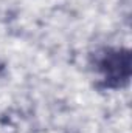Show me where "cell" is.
<instances>
[{
  "instance_id": "6da1fadb",
  "label": "cell",
  "mask_w": 132,
  "mask_h": 133,
  "mask_svg": "<svg viewBox=\"0 0 132 133\" xmlns=\"http://www.w3.org/2000/svg\"><path fill=\"white\" fill-rule=\"evenodd\" d=\"M97 68L107 88L128 84L132 73V56L126 48H106L97 56Z\"/></svg>"
}]
</instances>
